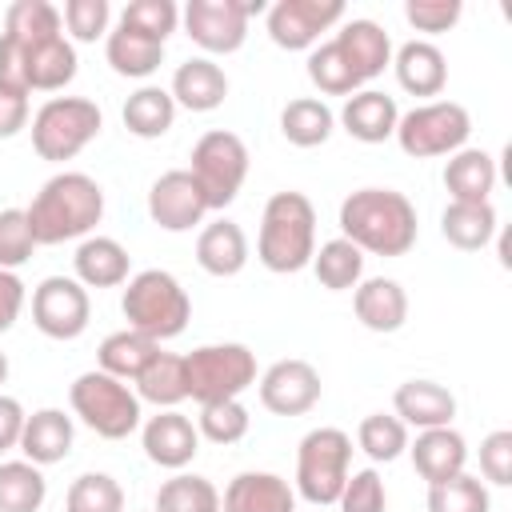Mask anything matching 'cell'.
Segmentation results:
<instances>
[{
  "instance_id": "d4e9b609",
  "label": "cell",
  "mask_w": 512,
  "mask_h": 512,
  "mask_svg": "<svg viewBox=\"0 0 512 512\" xmlns=\"http://www.w3.org/2000/svg\"><path fill=\"white\" fill-rule=\"evenodd\" d=\"M72 272L84 288H120V284H128L132 256L112 236H84L72 256Z\"/></svg>"
},
{
  "instance_id": "bcb514c9",
  "label": "cell",
  "mask_w": 512,
  "mask_h": 512,
  "mask_svg": "<svg viewBox=\"0 0 512 512\" xmlns=\"http://www.w3.org/2000/svg\"><path fill=\"white\" fill-rule=\"evenodd\" d=\"M60 20L76 44H96L100 36H108L112 8H108V0H64Z\"/></svg>"
},
{
  "instance_id": "816d5d0a",
  "label": "cell",
  "mask_w": 512,
  "mask_h": 512,
  "mask_svg": "<svg viewBox=\"0 0 512 512\" xmlns=\"http://www.w3.org/2000/svg\"><path fill=\"white\" fill-rule=\"evenodd\" d=\"M0 92L28 96V60H24V48L16 40H8L4 32H0Z\"/></svg>"
},
{
  "instance_id": "6da1fadb",
  "label": "cell",
  "mask_w": 512,
  "mask_h": 512,
  "mask_svg": "<svg viewBox=\"0 0 512 512\" xmlns=\"http://www.w3.org/2000/svg\"><path fill=\"white\" fill-rule=\"evenodd\" d=\"M416 204L396 188H356L340 204V236L372 256H404L416 244Z\"/></svg>"
},
{
  "instance_id": "9c48e42d",
  "label": "cell",
  "mask_w": 512,
  "mask_h": 512,
  "mask_svg": "<svg viewBox=\"0 0 512 512\" xmlns=\"http://www.w3.org/2000/svg\"><path fill=\"white\" fill-rule=\"evenodd\" d=\"M184 372H188V396L196 404L240 400V392L256 384V352L236 340L200 344L184 356Z\"/></svg>"
},
{
  "instance_id": "ab89813d",
  "label": "cell",
  "mask_w": 512,
  "mask_h": 512,
  "mask_svg": "<svg viewBox=\"0 0 512 512\" xmlns=\"http://www.w3.org/2000/svg\"><path fill=\"white\" fill-rule=\"evenodd\" d=\"M356 444L372 464H392L408 452V428L392 412H368L356 428Z\"/></svg>"
},
{
  "instance_id": "d6a6232c",
  "label": "cell",
  "mask_w": 512,
  "mask_h": 512,
  "mask_svg": "<svg viewBox=\"0 0 512 512\" xmlns=\"http://www.w3.org/2000/svg\"><path fill=\"white\" fill-rule=\"evenodd\" d=\"M120 120L132 136L140 140H160L172 124H176V100L168 96V88H156V84H144L136 88L124 108H120Z\"/></svg>"
},
{
  "instance_id": "5bb4252c",
  "label": "cell",
  "mask_w": 512,
  "mask_h": 512,
  "mask_svg": "<svg viewBox=\"0 0 512 512\" xmlns=\"http://www.w3.org/2000/svg\"><path fill=\"white\" fill-rule=\"evenodd\" d=\"M260 404L272 412V416H304L320 404V372L308 364V360H276L260 372Z\"/></svg>"
},
{
  "instance_id": "ffe728a7",
  "label": "cell",
  "mask_w": 512,
  "mask_h": 512,
  "mask_svg": "<svg viewBox=\"0 0 512 512\" xmlns=\"http://www.w3.org/2000/svg\"><path fill=\"white\" fill-rule=\"evenodd\" d=\"M352 312L368 332H400L408 320V292L392 276H368L352 288Z\"/></svg>"
},
{
  "instance_id": "d590c367",
  "label": "cell",
  "mask_w": 512,
  "mask_h": 512,
  "mask_svg": "<svg viewBox=\"0 0 512 512\" xmlns=\"http://www.w3.org/2000/svg\"><path fill=\"white\" fill-rule=\"evenodd\" d=\"M4 36L16 40L20 48L44 44L52 36H64V20L60 8L48 0H16L4 8Z\"/></svg>"
},
{
  "instance_id": "30bf717a",
  "label": "cell",
  "mask_w": 512,
  "mask_h": 512,
  "mask_svg": "<svg viewBox=\"0 0 512 512\" xmlns=\"http://www.w3.org/2000/svg\"><path fill=\"white\" fill-rule=\"evenodd\" d=\"M188 172L200 184L208 212H220L240 196V188L248 180V144L228 128H212L192 144Z\"/></svg>"
},
{
  "instance_id": "ba28073f",
  "label": "cell",
  "mask_w": 512,
  "mask_h": 512,
  "mask_svg": "<svg viewBox=\"0 0 512 512\" xmlns=\"http://www.w3.org/2000/svg\"><path fill=\"white\" fill-rule=\"evenodd\" d=\"M472 136V116L456 100H424L396 120V144L412 160H432V156H452L468 148Z\"/></svg>"
},
{
  "instance_id": "5b68a950",
  "label": "cell",
  "mask_w": 512,
  "mask_h": 512,
  "mask_svg": "<svg viewBox=\"0 0 512 512\" xmlns=\"http://www.w3.org/2000/svg\"><path fill=\"white\" fill-rule=\"evenodd\" d=\"M72 416H80L84 428H92L100 440H128L140 428V396L124 380L92 368L80 372L68 388Z\"/></svg>"
},
{
  "instance_id": "83f0119b",
  "label": "cell",
  "mask_w": 512,
  "mask_h": 512,
  "mask_svg": "<svg viewBox=\"0 0 512 512\" xmlns=\"http://www.w3.org/2000/svg\"><path fill=\"white\" fill-rule=\"evenodd\" d=\"M444 188L460 204H484L496 188V160L484 148H460L444 164Z\"/></svg>"
},
{
  "instance_id": "2e32d148",
  "label": "cell",
  "mask_w": 512,
  "mask_h": 512,
  "mask_svg": "<svg viewBox=\"0 0 512 512\" xmlns=\"http://www.w3.org/2000/svg\"><path fill=\"white\" fill-rule=\"evenodd\" d=\"M140 444H144V456L156 468L184 472L196 460V452H200V432H196V424L184 412L160 408L156 416H148L140 424Z\"/></svg>"
},
{
  "instance_id": "8d00e7d4",
  "label": "cell",
  "mask_w": 512,
  "mask_h": 512,
  "mask_svg": "<svg viewBox=\"0 0 512 512\" xmlns=\"http://www.w3.org/2000/svg\"><path fill=\"white\" fill-rule=\"evenodd\" d=\"M308 268L316 272V280H320L328 292H348V288H356V284L364 280V252H360L352 240L336 236V240H324V244L312 252V264H308Z\"/></svg>"
},
{
  "instance_id": "ac0fdd59",
  "label": "cell",
  "mask_w": 512,
  "mask_h": 512,
  "mask_svg": "<svg viewBox=\"0 0 512 512\" xmlns=\"http://www.w3.org/2000/svg\"><path fill=\"white\" fill-rule=\"evenodd\" d=\"M336 120H340V128H344L352 140H360V144H384V140L396 136L400 108H396V100H392L388 92H380V88H360V92H352V96L344 100V108H340Z\"/></svg>"
},
{
  "instance_id": "b9f144b4",
  "label": "cell",
  "mask_w": 512,
  "mask_h": 512,
  "mask_svg": "<svg viewBox=\"0 0 512 512\" xmlns=\"http://www.w3.org/2000/svg\"><path fill=\"white\" fill-rule=\"evenodd\" d=\"M308 80H312L324 96H344V100L364 88L360 76L352 72V64L344 60V52L336 48V40L316 44V48L308 52Z\"/></svg>"
},
{
  "instance_id": "52a82bcc",
  "label": "cell",
  "mask_w": 512,
  "mask_h": 512,
  "mask_svg": "<svg viewBox=\"0 0 512 512\" xmlns=\"http://www.w3.org/2000/svg\"><path fill=\"white\" fill-rule=\"evenodd\" d=\"M352 472V436L344 428H312L296 444V496L312 508L336 504Z\"/></svg>"
},
{
  "instance_id": "e0dca14e",
  "label": "cell",
  "mask_w": 512,
  "mask_h": 512,
  "mask_svg": "<svg viewBox=\"0 0 512 512\" xmlns=\"http://www.w3.org/2000/svg\"><path fill=\"white\" fill-rule=\"evenodd\" d=\"M392 416L404 428H448L456 416V396L436 380H404L392 392Z\"/></svg>"
},
{
  "instance_id": "f1b7e54d",
  "label": "cell",
  "mask_w": 512,
  "mask_h": 512,
  "mask_svg": "<svg viewBox=\"0 0 512 512\" xmlns=\"http://www.w3.org/2000/svg\"><path fill=\"white\" fill-rule=\"evenodd\" d=\"M104 60L112 64L116 76H128V80H144L152 76L160 64H164V44L136 32V28H124L116 24L108 36H104Z\"/></svg>"
},
{
  "instance_id": "c3c4849f",
  "label": "cell",
  "mask_w": 512,
  "mask_h": 512,
  "mask_svg": "<svg viewBox=\"0 0 512 512\" xmlns=\"http://www.w3.org/2000/svg\"><path fill=\"white\" fill-rule=\"evenodd\" d=\"M32 248H36V236H32L24 208H4L0 212V268L16 272L20 264L32 260Z\"/></svg>"
},
{
  "instance_id": "74e56055",
  "label": "cell",
  "mask_w": 512,
  "mask_h": 512,
  "mask_svg": "<svg viewBox=\"0 0 512 512\" xmlns=\"http://www.w3.org/2000/svg\"><path fill=\"white\" fill-rule=\"evenodd\" d=\"M48 500V480L32 460L0 464V512H40Z\"/></svg>"
},
{
  "instance_id": "11a10c76",
  "label": "cell",
  "mask_w": 512,
  "mask_h": 512,
  "mask_svg": "<svg viewBox=\"0 0 512 512\" xmlns=\"http://www.w3.org/2000/svg\"><path fill=\"white\" fill-rule=\"evenodd\" d=\"M24 128H28V96L0 92V140H12Z\"/></svg>"
},
{
  "instance_id": "f35d334b",
  "label": "cell",
  "mask_w": 512,
  "mask_h": 512,
  "mask_svg": "<svg viewBox=\"0 0 512 512\" xmlns=\"http://www.w3.org/2000/svg\"><path fill=\"white\" fill-rule=\"evenodd\" d=\"M152 512H220V492L208 476L176 472L172 480L160 484Z\"/></svg>"
},
{
  "instance_id": "7dc6e473",
  "label": "cell",
  "mask_w": 512,
  "mask_h": 512,
  "mask_svg": "<svg viewBox=\"0 0 512 512\" xmlns=\"http://www.w3.org/2000/svg\"><path fill=\"white\" fill-rule=\"evenodd\" d=\"M340 512H388V492L376 468H356L348 472L340 496H336Z\"/></svg>"
},
{
  "instance_id": "ee69618b",
  "label": "cell",
  "mask_w": 512,
  "mask_h": 512,
  "mask_svg": "<svg viewBox=\"0 0 512 512\" xmlns=\"http://www.w3.org/2000/svg\"><path fill=\"white\" fill-rule=\"evenodd\" d=\"M248 408L240 400H212V404H200V416H196V432L200 440L208 444H240L248 436Z\"/></svg>"
},
{
  "instance_id": "f546056e",
  "label": "cell",
  "mask_w": 512,
  "mask_h": 512,
  "mask_svg": "<svg viewBox=\"0 0 512 512\" xmlns=\"http://www.w3.org/2000/svg\"><path fill=\"white\" fill-rule=\"evenodd\" d=\"M24 60H28V92H60L76 80V44L68 36H52L44 44H32L24 48Z\"/></svg>"
},
{
  "instance_id": "4fadbf2b",
  "label": "cell",
  "mask_w": 512,
  "mask_h": 512,
  "mask_svg": "<svg viewBox=\"0 0 512 512\" xmlns=\"http://www.w3.org/2000/svg\"><path fill=\"white\" fill-rule=\"evenodd\" d=\"M184 32L196 48L212 56H228L248 40V16H244V0H188L184 12Z\"/></svg>"
},
{
  "instance_id": "f5cc1de1",
  "label": "cell",
  "mask_w": 512,
  "mask_h": 512,
  "mask_svg": "<svg viewBox=\"0 0 512 512\" xmlns=\"http://www.w3.org/2000/svg\"><path fill=\"white\" fill-rule=\"evenodd\" d=\"M24 300H28V292H24V280L16 276V272H4L0 268V336L20 320V312H24Z\"/></svg>"
},
{
  "instance_id": "8992f818",
  "label": "cell",
  "mask_w": 512,
  "mask_h": 512,
  "mask_svg": "<svg viewBox=\"0 0 512 512\" xmlns=\"http://www.w3.org/2000/svg\"><path fill=\"white\" fill-rule=\"evenodd\" d=\"M104 128V116L96 108V100L84 96H52L36 108L32 116V148L40 160L64 164L72 156H80Z\"/></svg>"
},
{
  "instance_id": "44dd1931",
  "label": "cell",
  "mask_w": 512,
  "mask_h": 512,
  "mask_svg": "<svg viewBox=\"0 0 512 512\" xmlns=\"http://www.w3.org/2000/svg\"><path fill=\"white\" fill-rule=\"evenodd\" d=\"M408 456H412V468L420 472L424 484H440V480L464 472L468 440L452 424L448 428H424V432H416V440H408Z\"/></svg>"
},
{
  "instance_id": "f907efd6",
  "label": "cell",
  "mask_w": 512,
  "mask_h": 512,
  "mask_svg": "<svg viewBox=\"0 0 512 512\" xmlns=\"http://www.w3.org/2000/svg\"><path fill=\"white\" fill-rule=\"evenodd\" d=\"M460 12H464L460 0H408V4H404V20H408L416 32H428V36L456 28Z\"/></svg>"
},
{
  "instance_id": "4dcf8cb0",
  "label": "cell",
  "mask_w": 512,
  "mask_h": 512,
  "mask_svg": "<svg viewBox=\"0 0 512 512\" xmlns=\"http://www.w3.org/2000/svg\"><path fill=\"white\" fill-rule=\"evenodd\" d=\"M496 208H492V200H484V204H460V200H448V208L440 212V236L452 244V248H460V252H480V248H488L492 244V236H496Z\"/></svg>"
},
{
  "instance_id": "60d3db41",
  "label": "cell",
  "mask_w": 512,
  "mask_h": 512,
  "mask_svg": "<svg viewBox=\"0 0 512 512\" xmlns=\"http://www.w3.org/2000/svg\"><path fill=\"white\" fill-rule=\"evenodd\" d=\"M428 512H492L488 484L472 472H456L440 484H428Z\"/></svg>"
},
{
  "instance_id": "9a60e30c",
  "label": "cell",
  "mask_w": 512,
  "mask_h": 512,
  "mask_svg": "<svg viewBox=\"0 0 512 512\" xmlns=\"http://www.w3.org/2000/svg\"><path fill=\"white\" fill-rule=\"evenodd\" d=\"M148 216L164 232H192L208 216V200L188 168H172L148 188Z\"/></svg>"
},
{
  "instance_id": "277c9868",
  "label": "cell",
  "mask_w": 512,
  "mask_h": 512,
  "mask_svg": "<svg viewBox=\"0 0 512 512\" xmlns=\"http://www.w3.org/2000/svg\"><path fill=\"white\" fill-rule=\"evenodd\" d=\"M120 312L128 320L132 332L164 344L172 336H180L192 320V300L184 292V284L164 272V268H144L136 276H128V288L120 296Z\"/></svg>"
},
{
  "instance_id": "4316f807",
  "label": "cell",
  "mask_w": 512,
  "mask_h": 512,
  "mask_svg": "<svg viewBox=\"0 0 512 512\" xmlns=\"http://www.w3.org/2000/svg\"><path fill=\"white\" fill-rule=\"evenodd\" d=\"M196 264L208 276H220V280L244 272V264H248V236H244V228L236 220H228V216L204 224L200 236H196Z\"/></svg>"
},
{
  "instance_id": "7bdbcfd3",
  "label": "cell",
  "mask_w": 512,
  "mask_h": 512,
  "mask_svg": "<svg viewBox=\"0 0 512 512\" xmlns=\"http://www.w3.org/2000/svg\"><path fill=\"white\" fill-rule=\"evenodd\" d=\"M64 512H124V488L108 472H84L68 484Z\"/></svg>"
},
{
  "instance_id": "f6af8a7d",
  "label": "cell",
  "mask_w": 512,
  "mask_h": 512,
  "mask_svg": "<svg viewBox=\"0 0 512 512\" xmlns=\"http://www.w3.org/2000/svg\"><path fill=\"white\" fill-rule=\"evenodd\" d=\"M120 24L124 28H136V32H144V36H152V40L164 44L176 32V24H180V8L172 0H132V4H124Z\"/></svg>"
},
{
  "instance_id": "d6986e66",
  "label": "cell",
  "mask_w": 512,
  "mask_h": 512,
  "mask_svg": "<svg viewBox=\"0 0 512 512\" xmlns=\"http://www.w3.org/2000/svg\"><path fill=\"white\" fill-rule=\"evenodd\" d=\"M332 40L344 52V60L352 64V72L360 76V84L384 76V68L392 64V40L376 20H364V16L340 20V32Z\"/></svg>"
},
{
  "instance_id": "7a4b0ae2",
  "label": "cell",
  "mask_w": 512,
  "mask_h": 512,
  "mask_svg": "<svg viewBox=\"0 0 512 512\" xmlns=\"http://www.w3.org/2000/svg\"><path fill=\"white\" fill-rule=\"evenodd\" d=\"M36 244H64L84 240L96 232L104 216V188L88 172H56L40 184L32 204L24 208Z\"/></svg>"
},
{
  "instance_id": "e575fe53",
  "label": "cell",
  "mask_w": 512,
  "mask_h": 512,
  "mask_svg": "<svg viewBox=\"0 0 512 512\" xmlns=\"http://www.w3.org/2000/svg\"><path fill=\"white\" fill-rule=\"evenodd\" d=\"M140 404H156V408H176L180 400H188V372H184V356L176 352H156V360L132 380Z\"/></svg>"
},
{
  "instance_id": "9f6ffc18",
  "label": "cell",
  "mask_w": 512,
  "mask_h": 512,
  "mask_svg": "<svg viewBox=\"0 0 512 512\" xmlns=\"http://www.w3.org/2000/svg\"><path fill=\"white\" fill-rule=\"evenodd\" d=\"M4 380H8V356L0 352V384H4Z\"/></svg>"
},
{
  "instance_id": "db71d44e",
  "label": "cell",
  "mask_w": 512,
  "mask_h": 512,
  "mask_svg": "<svg viewBox=\"0 0 512 512\" xmlns=\"http://www.w3.org/2000/svg\"><path fill=\"white\" fill-rule=\"evenodd\" d=\"M24 404L16 396H4L0 392V456L20 448V432H24Z\"/></svg>"
},
{
  "instance_id": "cb8c5ba5",
  "label": "cell",
  "mask_w": 512,
  "mask_h": 512,
  "mask_svg": "<svg viewBox=\"0 0 512 512\" xmlns=\"http://www.w3.org/2000/svg\"><path fill=\"white\" fill-rule=\"evenodd\" d=\"M396 84L408 96H440L448 84V60L432 40H408L392 52Z\"/></svg>"
},
{
  "instance_id": "603a6c76",
  "label": "cell",
  "mask_w": 512,
  "mask_h": 512,
  "mask_svg": "<svg viewBox=\"0 0 512 512\" xmlns=\"http://www.w3.org/2000/svg\"><path fill=\"white\" fill-rule=\"evenodd\" d=\"M224 512H296V488L276 472H240L220 496Z\"/></svg>"
},
{
  "instance_id": "7c38bea8",
  "label": "cell",
  "mask_w": 512,
  "mask_h": 512,
  "mask_svg": "<svg viewBox=\"0 0 512 512\" xmlns=\"http://www.w3.org/2000/svg\"><path fill=\"white\" fill-rule=\"evenodd\" d=\"M268 36L284 52H312L320 32L344 20L340 0H276L268 4Z\"/></svg>"
},
{
  "instance_id": "7402d4cb",
  "label": "cell",
  "mask_w": 512,
  "mask_h": 512,
  "mask_svg": "<svg viewBox=\"0 0 512 512\" xmlns=\"http://www.w3.org/2000/svg\"><path fill=\"white\" fill-rule=\"evenodd\" d=\"M72 440H76V424H72V416L64 408H36L32 416H24L20 452L36 468L60 464L72 452Z\"/></svg>"
},
{
  "instance_id": "8fae6325",
  "label": "cell",
  "mask_w": 512,
  "mask_h": 512,
  "mask_svg": "<svg viewBox=\"0 0 512 512\" xmlns=\"http://www.w3.org/2000/svg\"><path fill=\"white\" fill-rule=\"evenodd\" d=\"M92 320L88 288L76 276H44L32 288V324L48 340H76Z\"/></svg>"
},
{
  "instance_id": "836d02e7",
  "label": "cell",
  "mask_w": 512,
  "mask_h": 512,
  "mask_svg": "<svg viewBox=\"0 0 512 512\" xmlns=\"http://www.w3.org/2000/svg\"><path fill=\"white\" fill-rule=\"evenodd\" d=\"M332 128H336V112L320 96H296L280 112V132L296 148H320V144H328Z\"/></svg>"
},
{
  "instance_id": "1f68e13d",
  "label": "cell",
  "mask_w": 512,
  "mask_h": 512,
  "mask_svg": "<svg viewBox=\"0 0 512 512\" xmlns=\"http://www.w3.org/2000/svg\"><path fill=\"white\" fill-rule=\"evenodd\" d=\"M156 352H160L156 340H148V336H140V332H132V328H120V332H108V336L100 340V348H96V368L128 384V380H136V376L156 360Z\"/></svg>"
},
{
  "instance_id": "3957f363",
  "label": "cell",
  "mask_w": 512,
  "mask_h": 512,
  "mask_svg": "<svg viewBox=\"0 0 512 512\" xmlns=\"http://www.w3.org/2000/svg\"><path fill=\"white\" fill-rule=\"evenodd\" d=\"M316 252V208L304 192H272L260 212V236H256V260L276 272H300L312 264Z\"/></svg>"
},
{
  "instance_id": "484cf974",
  "label": "cell",
  "mask_w": 512,
  "mask_h": 512,
  "mask_svg": "<svg viewBox=\"0 0 512 512\" xmlns=\"http://www.w3.org/2000/svg\"><path fill=\"white\" fill-rule=\"evenodd\" d=\"M168 96L176 100V108H188V112H212L224 104L228 96V76L216 60L208 56H192L184 60L176 72H172V88Z\"/></svg>"
},
{
  "instance_id": "681fc988",
  "label": "cell",
  "mask_w": 512,
  "mask_h": 512,
  "mask_svg": "<svg viewBox=\"0 0 512 512\" xmlns=\"http://www.w3.org/2000/svg\"><path fill=\"white\" fill-rule=\"evenodd\" d=\"M480 476L484 484H496V488L512 484V432L508 428H496L480 440Z\"/></svg>"
}]
</instances>
